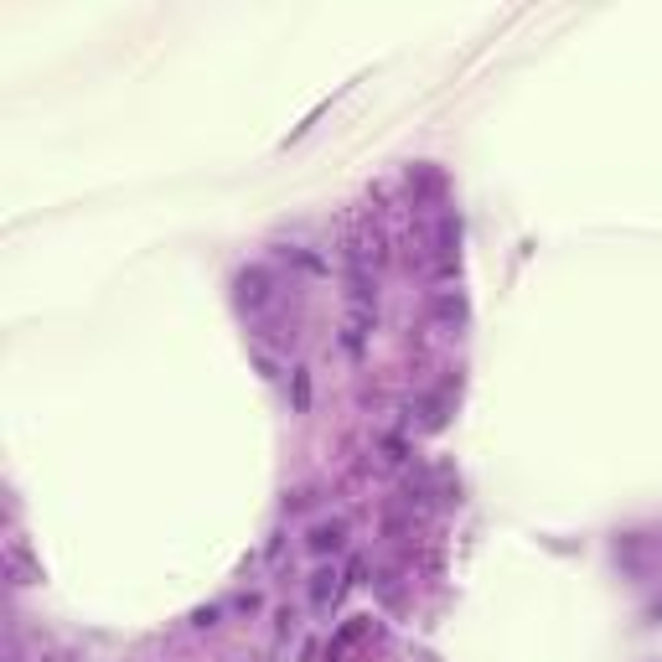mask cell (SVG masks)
<instances>
[{"instance_id": "obj_1", "label": "cell", "mask_w": 662, "mask_h": 662, "mask_svg": "<svg viewBox=\"0 0 662 662\" xmlns=\"http://www.w3.org/2000/svg\"><path fill=\"white\" fill-rule=\"evenodd\" d=\"M337 538H341V528L331 523V528H316V538H311V544H316V549H337Z\"/></svg>"}]
</instances>
